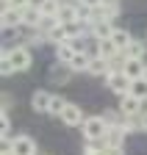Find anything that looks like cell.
Instances as JSON below:
<instances>
[{
    "label": "cell",
    "instance_id": "cell-1",
    "mask_svg": "<svg viewBox=\"0 0 147 155\" xmlns=\"http://www.w3.org/2000/svg\"><path fill=\"white\" fill-rule=\"evenodd\" d=\"M81 130H83V139H86V141H100V139H105V136H108L111 125L105 122L103 114H100V116L95 114V116H86V119H83Z\"/></svg>",
    "mask_w": 147,
    "mask_h": 155
},
{
    "label": "cell",
    "instance_id": "cell-2",
    "mask_svg": "<svg viewBox=\"0 0 147 155\" xmlns=\"http://www.w3.org/2000/svg\"><path fill=\"white\" fill-rule=\"evenodd\" d=\"M8 58H11V67L14 72H25L33 67V53H31V45H17L8 50Z\"/></svg>",
    "mask_w": 147,
    "mask_h": 155
},
{
    "label": "cell",
    "instance_id": "cell-3",
    "mask_svg": "<svg viewBox=\"0 0 147 155\" xmlns=\"http://www.w3.org/2000/svg\"><path fill=\"white\" fill-rule=\"evenodd\" d=\"M58 119H61L67 127H81L86 116H83V108H81L78 103H67V108L61 111V116H58Z\"/></svg>",
    "mask_w": 147,
    "mask_h": 155
},
{
    "label": "cell",
    "instance_id": "cell-4",
    "mask_svg": "<svg viewBox=\"0 0 147 155\" xmlns=\"http://www.w3.org/2000/svg\"><path fill=\"white\" fill-rule=\"evenodd\" d=\"M105 83H108V89H111L114 94H119V97H125L128 91H131V78H128L125 72H111V75H108L105 78Z\"/></svg>",
    "mask_w": 147,
    "mask_h": 155
},
{
    "label": "cell",
    "instance_id": "cell-5",
    "mask_svg": "<svg viewBox=\"0 0 147 155\" xmlns=\"http://www.w3.org/2000/svg\"><path fill=\"white\" fill-rule=\"evenodd\" d=\"M119 114L122 116H139L144 114V100H136V97H131V94H125V97H119Z\"/></svg>",
    "mask_w": 147,
    "mask_h": 155
},
{
    "label": "cell",
    "instance_id": "cell-6",
    "mask_svg": "<svg viewBox=\"0 0 147 155\" xmlns=\"http://www.w3.org/2000/svg\"><path fill=\"white\" fill-rule=\"evenodd\" d=\"M11 155H36V141L31 136H14L11 139Z\"/></svg>",
    "mask_w": 147,
    "mask_h": 155
},
{
    "label": "cell",
    "instance_id": "cell-7",
    "mask_svg": "<svg viewBox=\"0 0 147 155\" xmlns=\"http://www.w3.org/2000/svg\"><path fill=\"white\" fill-rule=\"evenodd\" d=\"M0 22H3V31H17L22 25V8H11L6 6L0 11Z\"/></svg>",
    "mask_w": 147,
    "mask_h": 155
},
{
    "label": "cell",
    "instance_id": "cell-8",
    "mask_svg": "<svg viewBox=\"0 0 147 155\" xmlns=\"http://www.w3.org/2000/svg\"><path fill=\"white\" fill-rule=\"evenodd\" d=\"M114 31H117L114 19H103V22H92V25H89V36H95L97 42H103V39H111Z\"/></svg>",
    "mask_w": 147,
    "mask_h": 155
},
{
    "label": "cell",
    "instance_id": "cell-9",
    "mask_svg": "<svg viewBox=\"0 0 147 155\" xmlns=\"http://www.w3.org/2000/svg\"><path fill=\"white\" fill-rule=\"evenodd\" d=\"M50 103H53V94L45 91V89L33 91V97H31V108H33L36 114H50Z\"/></svg>",
    "mask_w": 147,
    "mask_h": 155
},
{
    "label": "cell",
    "instance_id": "cell-10",
    "mask_svg": "<svg viewBox=\"0 0 147 155\" xmlns=\"http://www.w3.org/2000/svg\"><path fill=\"white\" fill-rule=\"evenodd\" d=\"M42 19H45V14H42V8L36 6V3L22 8V25H25V28H39Z\"/></svg>",
    "mask_w": 147,
    "mask_h": 155
},
{
    "label": "cell",
    "instance_id": "cell-11",
    "mask_svg": "<svg viewBox=\"0 0 147 155\" xmlns=\"http://www.w3.org/2000/svg\"><path fill=\"white\" fill-rule=\"evenodd\" d=\"M114 69H111V61H108V58H92V64H89V75L92 78H103V81H105V78L108 75H111Z\"/></svg>",
    "mask_w": 147,
    "mask_h": 155
},
{
    "label": "cell",
    "instance_id": "cell-12",
    "mask_svg": "<svg viewBox=\"0 0 147 155\" xmlns=\"http://www.w3.org/2000/svg\"><path fill=\"white\" fill-rule=\"evenodd\" d=\"M75 75L69 69V64H58L56 61V67H50V81L53 83H58V86H64V83H69V78Z\"/></svg>",
    "mask_w": 147,
    "mask_h": 155
},
{
    "label": "cell",
    "instance_id": "cell-13",
    "mask_svg": "<svg viewBox=\"0 0 147 155\" xmlns=\"http://www.w3.org/2000/svg\"><path fill=\"white\" fill-rule=\"evenodd\" d=\"M144 58H128L125 61V67H122V72L131 78V81H136V78H144Z\"/></svg>",
    "mask_w": 147,
    "mask_h": 155
},
{
    "label": "cell",
    "instance_id": "cell-14",
    "mask_svg": "<svg viewBox=\"0 0 147 155\" xmlns=\"http://www.w3.org/2000/svg\"><path fill=\"white\" fill-rule=\"evenodd\" d=\"M92 58H95V55H89L86 50H83V53H75V55H72V61H69V69H72V72H89Z\"/></svg>",
    "mask_w": 147,
    "mask_h": 155
},
{
    "label": "cell",
    "instance_id": "cell-15",
    "mask_svg": "<svg viewBox=\"0 0 147 155\" xmlns=\"http://www.w3.org/2000/svg\"><path fill=\"white\" fill-rule=\"evenodd\" d=\"M75 53H78V50L72 47V42L67 39V42L56 45V61H58V64H69V61H72V55H75Z\"/></svg>",
    "mask_w": 147,
    "mask_h": 155
},
{
    "label": "cell",
    "instance_id": "cell-16",
    "mask_svg": "<svg viewBox=\"0 0 147 155\" xmlns=\"http://www.w3.org/2000/svg\"><path fill=\"white\" fill-rule=\"evenodd\" d=\"M111 42L117 45V50H119V53H125V50H128V45L133 42V36H131V31H125V28H117V31L111 33Z\"/></svg>",
    "mask_w": 147,
    "mask_h": 155
},
{
    "label": "cell",
    "instance_id": "cell-17",
    "mask_svg": "<svg viewBox=\"0 0 147 155\" xmlns=\"http://www.w3.org/2000/svg\"><path fill=\"white\" fill-rule=\"evenodd\" d=\"M125 55H128V58H144V55H147V39H142V42H139V39H133V42L128 45Z\"/></svg>",
    "mask_w": 147,
    "mask_h": 155
},
{
    "label": "cell",
    "instance_id": "cell-18",
    "mask_svg": "<svg viewBox=\"0 0 147 155\" xmlns=\"http://www.w3.org/2000/svg\"><path fill=\"white\" fill-rule=\"evenodd\" d=\"M36 6H39L42 8V14L45 17H58V11H61V0H39V3H36Z\"/></svg>",
    "mask_w": 147,
    "mask_h": 155
},
{
    "label": "cell",
    "instance_id": "cell-19",
    "mask_svg": "<svg viewBox=\"0 0 147 155\" xmlns=\"http://www.w3.org/2000/svg\"><path fill=\"white\" fill-rule=\"evenodd\" d=\"M97 55L111 61V58H117V55H119V50H117V45L111 42V39H103V42H100V47H97Z\"/></svg>",
    "mask_w": 147,
    "mask_h": 155
},
{
    "label": "cell",
    "instance_id": "cell-20",
    "mask_svg": "<svg viewBox=\"0 0 147 155\" xmlns=\"http://www.w3.org/2000/svg\"><path fill=\"white\" fill-rule=\"evenodd\" d=\"M131 97H136V100H144L147 103V81L144 78H136V81L131 83V91H128Z\"/></svg>",
    "mask_w": 147,
    "mask_h": 155
},
{
    "label": "cell",
    "instance_id": "cell-21",
    "mask_svg": "<svg viewBox=\"0 0 147 155\" xmlns=\"http://www.w3.org/2000/svg\"><path fill=\"white\" fill-rule=\"evenodd\" d=\"M105 150H108V141L105 139H100V141H86L83 144V155H105Z\"/></svg>",
    "mask_w": 147,
    "mask_h": 155
},
{
    "label": "cell",
    "instance_id": "cell-22",
    "mask_svg": "<svg viewBox=\"0 0 147 155\" xmlns=\"http://www.w3.org/2000/svg\"><path fill=\"white\" fill-rule=\"evenodd\" d=\"M125 136H128V133H125L122 127H117V125H114L111 130H108L105 141H108V147H122V144H125Z\"/></svg>",
    "mask_w": 147,
    "mask_h": 155
},
{
    "label": "cell",
    "instance_id": "cell-23",
    "mask_svg": "<svg viewBox=\"0 0 147 155\" xmlns=\"http://www.w3.org/2000/svg\"><path fill=\"white\" fill-rule=\"evenodd\" d=\"M69 100H64L61 94H53V103H50V116H61V111L67 108Z\"/></svg>",
    "mask_w": 147,
    "mask_h": 155
},
{
    "label": "cell",
    "instance_id": "cell-24",
    "mask_svg": "<svg viewBox=\"0 0 147 155\" xmlns=\"http://www.w3.org/2000/svg\"><path fill=\"white\" fill-rule=\"evenodd\" d=\"M47 39H50V45H61V42H67V39H69V36H67V31H64V25H58L56 31H50V33H47Z\"/></svg>",
    "mask_w": 147,
    "mask_h": 155
},
{
    "label": "cell",
    "instance_id": "cell-25",
    "mask_svg": "<svg viewBox=\"0 0 147 155\" xmlns=\"http://www.w3.org/2000/svg\"><path fill=\"white\" fill-rule=\"evenodd\" d=\"M0 75H3V78L14 75V67H11V58H8V50H3V55H0Z\"/></svg>",
    "mask_w": 147,
    "mask_h": 155
},
{
    "label": "cell",
    "instance_id": "cell-26",
    "mask_svg": "<svg viewBox=\"0 0 147 155\" xmlns=\"http://www.w3.org/2000/svg\"><path fill=\"white\" fill-rule=\"evenodd\" d=\"M11 6V8H25V6H33V0H3V8Z\"/></svg>",
    "mask_w": 147,
    "mask_h": 155
},
{
    "label": "cell",
    "instance_id": "cell-27",
    "mask_svg": "<svg viewBox=\"0 0 147 155\" xmlns=\"http://www.w3.org/2000/svg\"><path fill=\"white\" fill-rule=\"evenodd\" d=\"M105 155H125V150H122V147H108Z\"/></svg>",
    "mask_w": 147,
    "mask_h": 155
},
{
    "label": "cell",
    "instance_id": "cell-28",
    "mask_svg": "<svg viewBox=\"0 0 147 155\" xmlns=\"http://www.w3.org/2000/svg\"><path fill=\"white\" fill-rule=\"evenodd\" d=\"M81 3H86V6H92V8H97V6L105 3V0H81Z\"/></svg>",
    "mask_w": 147,
    "mask_h": 155
},
{
    "label": "cell",
    "instance_id": "cell-29",
    "mask_svg": "<svg viewBox=\"0 0 147 155\" xmlns=\"http://www.w3.org/2000/svg\"><path fill=\"white\" fill-rule=\"evenodd\" d=\"M139 127H142V130H144V133H147V111H144V114H142V116H139Z\"/></svg>",
    "mask_w": 147,
    "mask_h": 155
},
{
    "label": "cell",
    "instance_id": "cell-30",
    "mask_svg": "<svg viewBox=\"0 0 147 155\" xmlns=\"http://www.w3.org/2000/svg\"><path fill=\"white\" fill-rule=\"evenodd\" d=\"M8 108H11V97H8V94H3V114H6Z\"/></svg>",
    "mask_w": 147,
    "mask_h": 155
},
{
    "label": "cell",
    "instance_id": "cell-31",
    "mask_svg": "<svg viewBox=\"0 0 147 155\" xmlns=\"http://www.w3.org/2000/svg\"><path fill=\"white\" fill-rule=\"evenodd\" d=\"M144 81H147V67H144Z\"/></svg>",
    "mask_w": 147,
    "mask_h": 155
}]
</instances>
